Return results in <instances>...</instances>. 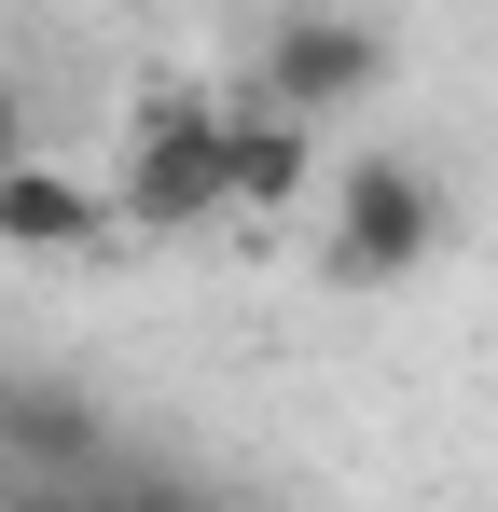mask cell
I'll return each instance as SVG.
<instances>
[{
    "label": "cell",
    "instance_id": "6",
    "mask_svg": "<svg viewBox=\"0 0 498 512\" xmlns=\"http://www.w3.org/2000/svg\"><path fill=\"white\" fill-rule=\"evenodd\" d=\"M97 222H111V194L83 167H56V153H14L0 167V250H83Z\"/></svg>",
    "mask_w": 498,
    "mask_h": 512
},
{
    "label": "cell",
    "instance_id": "8",
    "mask_svg": "<svg viewBox=\"0 0 498 512\" xmlns=\"http://www.w3.org/2000/svg\"><path fill=\"white\" fill-rule=\"evenodd\" d=\"M14 153H42V139H28V84L0 70V167H14Z\"/></svg>",
    "mask_w": 498,
    "mask_h": 512
},
{
    "label": "cell",
    "instance_id": "1",
    "mask_svg": "<svg viewBox=\"0 0 498 512\" xmlns=\"http://www.w3.org/2000/svg\"><path fill=\"white\" fill-rule=\"evenodd\" d=\"M443 236H457V194L415 153H346L319 180V263L346 291H402L415 263H443Z\"/></svg>",
    "mask_w": 498,
    "mask_h": 512
},
{
    "label": "cell",
    "instance_id": "7",
    "mask_svg": "<svg viewBox=\"0 0 498 512\" xmlns=\"http://www.w3.org/2000/svg\"><path fill=\"white\" fill-rule=\"evenodd\" d=\"M97 512H222V485L153 471V457H97Z\"/></svg>",
    "mask_w": 498,
    "mask_h": 512
},
{
    "label": "cell",
    "instance_id": "3",
    "mask_svg": "<svg viewBox=\"0 0 498 512\" xmlns=\"http://www.w3.org/2000/svg\"><path fill=\"white\" fill-rule=\"evenodd\" d=\"M388 84V28L374 14H277L263 28V56H249V111H291V125H332V111H360V97Z\"/></svg>",
    "mask_w": 498,
    "mask_h": 512
},
{
    "label": "cell",
    "instance_id": "4",
    "mask_svg": "<svg viewBox=\"0 0 498 512\" xmlns=\"http://www.w3.org/2000/svg\"><path fill=\"white\" fill-rule=\"evenodd\" d=\"M97 457H111L97 388H70V374H14V388H0V471H14V485H83Z\"/></svg>",
    "mask_w": 498,
    "mask_h": 512
},
{
    "label": "cell",
    "instance_id": "2",
    "mask_svg": "<svg viewBox=\"0 0 498 512\" xmlns=\"http://www.w3.org/2000/svg\"><path fill=\"white\" fill-rule=\"evenodd\" d=\"M97 194L139 236H208L236 208V180H222V97H153L139 139H125V180H97Z\"/></svg>",
    "mask_w": 498,
    "mask_h": 512
},
{
    "label": "cell",
    "instance_id": "5",
    "mask_svg": "<svg viewBox=\"0 0 498 512\" xmlns=\"http://www.w3.org/2000/svg\"><path fill=\"white\" fill-rule=\"evenodd\" d=\"M222 180H236V208H305L319 194V125L222 97Z\"/></svg>",
    "mask_w": 498,
    "mask_h": 512
}]
</instances>
